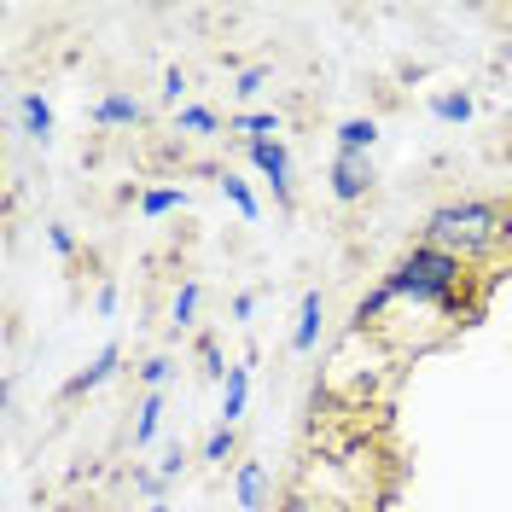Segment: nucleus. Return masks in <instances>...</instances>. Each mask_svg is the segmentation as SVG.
<instances>
[{
	"instance_id": "nucleus-16",
	"label": "nucleus",
	"mask_w": 512,
	"mask_h": 512,
	"mask_svg": "<svg viewBox=\"0 0 512 512\" xmlns=\"http://www.w3.org/2000/svg\"><path fill=\"white\" fill-rule=\"evenodd\" d=\"M181 128H187V134H216V111H204V105H187V111H181Z\"/></svg>"
},
{
	"instance_id": "nucleus-18",
	"label": "nucleus",
	"mask_w": 512,
	"mask_h": 512,
	"mask_svg": "<svg viewBox=\"0 0 512 512\" xmlns=\"http://www.w3.org/2000/svg\"><path fill=\"white\" fill-rule=\"evenodd\" d=\"M192 315H198V286H181L175 291V332H187Z\"/></svg>"
},
{
	"instance_id": "nucleus-22",
	"label": "nucleus",
	"mask_w": 512,
	"mask_h": 512,
	"mask_svg": "<svg viewBox=\"0 0 512 512\" xmlns=\"http://www.w3.org/2000/svg\"><path fill=\"white\" fill-rule=\"evenodd\" d=\"M181 466H187V448H169L158 466V478H181Z\"/></svg>"
},
{
	"instance_id": "nucleus-7",
	"label": "nucleus",
	"mask_w": 512,
	"mask_h": 512,
	"mask_svg": "<svg viewBox=\"0 0 512 512\" xmlns=\"http://www.w3.org/2000/svg\"><path fill=\"white\" fill-rule=\"evenodd\" d=\"M140 117H146V105H140V99H128V94H105L94 105V123L99 128H134Z\"/></svg>"
},
{
	"instance_id": "nucleus-20",
	"label": "nucleus",
	"mask_w": 512,
	"mask_h": 512,
	"mask_svg": "<svg viewBox=\"0 0 512 512\" xmlns=\"http://www.w3.org/2000/svg\"><path fill=\"white\" fill-rule=\"evenodd\" d=\"M227 454H233V425L210 431V443H204V460H227Z\"/></svg>"
},
{
	"instance_id": "nucleus-15",
	"label": "nucleus",
	"mask_w": 512,
	"mask_h": 512,
	"mask_svg": "<svg viewBox=\"0 0 512 512\" xmlns=\"http://www.w3.org/2000/svg\"><path fill=\"white\" fill-rule=\"evenodd\" d=\"M158 414H163V402H158V396H146V402H140V419H134V443H140V448L158 437Z\"/></svg>"
},
{
	"instance_id": "nucleus-25",
	"label": "nucleus",
	"mask_w": 512,
	"mask_h": 512,
	"mask_svg": "<svg viewBox=\"0 0 512 512\" xmlns=\"http://www.w3.org/2000/svg\"><path fill=\"white\" fill-rule=\"evenodd\" d=\"M233 315H239V320L256 315V297H251V291H245V297H233Z\"/></svg>"
},
{
	"instance_id": "nucleus-6",
	"label": "nucleus",
	"mask_w": 512,
	"mask_h": 512,
	"mask_svg": "<svg viewBox=\"0 0 512 512\" xmlns=\"http://www.w3.org/2000/svg\"><path fill=\"white\" fill-rule=\"evenodd\" d=\"M320 315H326V303H320V291H303V309H297V332H291V350L309 355L320 344Z\"/></svg>"
},
{
	"instance_id": "nucleus-1",
	"label": "nucleus",
	"mask_w": 512,
	"mask_h": 512,
	"mask_svg": "<svg viewBox=\"0 0 512 512\" xmlns=\"http://www.w3.org/2000/svg\"><path fill=\"white\" fill-rule=\"evenodd\" d=\"M512 239V210L495 204V198H460V204H443L425 216V239L431 251H448L454 262L478 268L483 256H495Z\"/></svg>"
},
{
	"instance_id": "nucleus-5",
	"label": "nucleus",
	"mask_w": 512,
	"mask_h": 512,
	"mask_svg": "<svg viewBox=\"0 0 512 512\" xmlns=\"http://www.w3.org/2000/svg\"><path fill=\"white\" fill-rule=\"evenodd\" d=\"M245 396H251V361H233L222 384V425H239L245 419Z\"/></svg>"
},
{
	"instance_id": "nucleus-13",
	"label": "nucleus",
	"mask_w": 512,
	"mask_h": 512,
	"mask_svg": "<svg viewBox=\"0 0 512 512\" xmlns=\"http://www.w3.org/2000/svg\"><path fill=\"white\" fill-rule=\"evenodd\" d=\"M24 123H30L35 140H47V134H53V105H47L41 94H30L24 99Z\"/></svg>"
},
{
	"instance_id": "nucleus-4",
	"label": "nucleus",
	"mask_w": 512,
	"mask_h": 512,
	"mask_svg": "<svg viewBox=\"0 0 512 512\" xmlns=\"http://www.w3.org/2000/svg\"><path fill=\"white\" fill-rule=\"evenodd\" d=\"M251 163L274 181V198L291 204V152L286 146H280V140H251Z\"/></svg>"
},
{
	"instance_id": "nucleus-24",
	"label": "nucleus",
	"mask_w": 512,
	"mask_h": 512,
	"mask_svg": "<svg viewBox=\"0 0 512 512\" xmlns=\"http://www.w3.org/2000/svg\"><path fill=\"white\" fill-rule=\"evenodd\" d=\"M47 239H53V251H59V256H70V251H76V239H70V233H64V227H53V233H47Z\"/></svg>"
},
{
	"instance_id": "nucleus-19",
	"label": "nucleus",
	"mask_w": 512,
	"mask_h": 512,
	"mask_svg": "<svg viewBox=\"0 0 512 512\" xmlns=\"http://www.w3.org/2000/svg\"><path fill=\"white\" fill-rule=\"evenodd\" d=\"M169 373H175V361H163V355H152V361L140 367V379H146V390H152V396H158L163 384H169Z\"/></svg>"
},
{
	"instance_id": "nucleus-8",
	"label": "nucleus",
	"mask_w": 512,
	"mask_h": 512,
	"mask_svg": "<svg viewBox=\"0 0 512 512\" xmlns=\"http://www.w3.org/2000/svg\"><path fill=\"white\" fill-rule=\"evenodd\" d=\"M117 361H123V350H117V344H105V350H99L94 361H88V367H82V373L70 379V396H82V390H94V384H105L111 373H117Z\"/></svg>"
},
{
	"instance_id": "nucleus-11",
	"label": "nucleus",
	"mask_w": 512,
	"mask_h": 512,
	"mask_svg": "<svg viewBox=\"0 0 512 512\" xmlns=\"http://www.w3.org/2000/svg\"><path fill=\"white\" fill-rule=\"evenodd\" d=\"M431 117L437 123H466L472 117V94H437L431 99Z\"/></svg>"
},
{
	"instance_id": "nucleus-9",
	"label": "nucleus",
	"mask_w": 512,
	"mask_h": 512,
	"mask_svg": "<svg viewBox=\"0 0 512 512\" xmlns=\"http://www.w3.org/2000/svg\"><path fill=\"white\" fill-rule=\"evenodd\" d=\"M233 501H239V507H262V501H268V472H262L256 460L239 466V478H233Z\"/></svg>"
},
{
	"instance_id": "nucleus-10",
	"label": "nucleus",
	"mask_w": 512,
	"mask_h": 512,
	"mask_svg": "<svg viewBox=\"0 0 512 512\" xmlns=\"http://www.w3.org/2000/svg\"><path fill=\"white\" fill-rule=\"evenodd\" d=\"M373 140H379L373 117H350V123L338 128V152H373Z\"/></svg>"
},
{
	"instance_id": "nucleus-23",
	"label": "nucleus",
	"mask_w": 512,
	"mask_h": 512,
	"mask_svg": "<svg viewBox=\"0 0 512 512\" xmlns=\"http://www.w3.org/2000/svg\"><path fill=\"white\" fill-rule=\"evenodd\" d=\"M181 88H187V76H181V70H163V94L181 99Z\"/></svg>"
},
{
	"instance_id": "nucleus-26",
	"label": "nucleus",
	"mask_w": 512,
	"mask_h": 512,
	"mask_svg": "<svg viewBox=\"0 0 512 512\" xmlns=\"http://www.w3.org/2000/svg\"><path fill=\"white\" fill-rule=\"evenodd\" d=\"M146 512H169V507H146Z\"/></svg>"
},
{
	"instance_id": "nucleus-17",
	"label": "nucleus",
	"mask_w": 512,
	"mask_h": 512,
	"mask_svg": "<svg viewBox=\"0 0 512 512\" xmlns=\"http://www.w3.org/2000/svg\"><path fill=\"white\" fill-rule=\"evenodd\" d=\"M239 128H245L251 140H268V134H280V117H268V111H245V117H239Z\"/></svg>"
},
{
	"instance_id": "nucleus-12",
	"label": "nucleus",
	"mask_w": 512,
	"mask_h": 512,
	"mask_svg": "<svg viewBox=\"0 0 512 512\" xmlns=\"http://www.w3.org/2000/svg\"><path fill=\"white\" fill-rule=\"evenodd\" d=\"M222 192H227V198H233V210H239L245 222H256V216H262V204H256V192L245 187L239 175H222Z\"/></svg>"
},
{
	"instance_id": "nucleus-2",
	"label": "nucleus",
	"mask_w": 512,
	"mask_h": 512,
	"mask_svg": "<svg viewBox=\"0 0 512 512\" xmlns=\"http://www.w3.org/2000/svg\"><path fill=\"white\" fill-rule=\"evenodd\" d=\"M384 286H390V297L419 303V309H460V297H466V286H472V268H466V262H454L448 251L414 245V251L390 268V280H384Z\"/></svg>"
},
{
	"instance_id": "nucleus-14",
	"label": "nucleus",
	"mask_w": 512,
	"mask_h": 512,
	"mask_svg": "<svg viewBox=\"0 0 512 512\" xmlns=\"http://www.w3.org/2000/svg\"><path fill=\"white\" fill-rule=\"evenodd\" d=\"M175 204H187V192H181V187H158V192H146V198H140V216H169Z\"/></svg>"
},
{
	"instance_id": "nucleus-21",
	"label": "nucleus",
	"mask_w": 512,
	"mask_h": 512,
	"mask_svg": "<svg viewBox=\"0 0 512 512\" xmlns=\"http://www.w3.org/2000/svg\"><path fill=\"white\" fill-rule=\"evenodd\" d=\"M262 82H268V70H245L233 94H239V99H256V94H262Z\"/></svg>"
},
{
	"instance_id": "nucleus-27",
	"label": "nucleus",
	"mask_w": 512,
	"mask_h": 512,
	"mask_svg": "<svg viewBox=\"0 0 512 512\" xmlns=\"http://www.w3.org/2000/svg\"><path fill=\"white\" fill-rule=\"evenodd\" d=\"M286 512H303V507H286Z\"/></svg>"
},
{
	"instance_id": "nucleus-3",
	"label": "nucleus",
	"mask_w": 512,
	"mask_h": 512,
	"mask_svg": "<svg viewBox=\"0 0 512 512\" xmlns=\"http://www.w3.org/2000/svg\"><path fill=\"white\" fill-rule=\"evenodd\" d=\"M367 192H373V163H367V152H338L332 158V198L338 204H355Z\"/></svg>"
}]
</instances>
